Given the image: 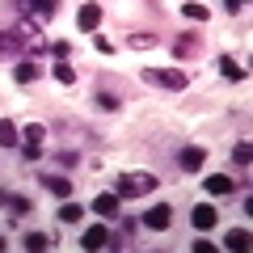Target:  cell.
<instances>
[{
	"label": "cell",
	"instance_id": "cell-25",
	"mask_svg": "<svg viewBox=\"0 0 253 253\" xmlns=\"http://www.w3.org/2000/svg\"><path fill=\"white\" fill-rule=\"evenodd\" d=\"M81 215H84V207H76V203L63 199V207H59V224H81Z\"/></svg>",
	"mask_w": 253,
	"mask_h": 253
},
{
	"label": "cell",
	"instance_id": "cell-10",
	"mask_svg": "<svg viewBox=\"0 0 253 253\" xmlns=\"http://www.w3.org/2000/svg\"><path fill=\"white\" fill-rule=\"evenodd\" d=\"M17 9L21 13H26V17H34V13H38V17H55V13H59V0H17Z\"/></svg>",
	"mask_w": 253,
	"mask_h": 253
},
{
	"label": "cell",
	"instance_id": "cell-20",
	"mask_svg": "<svg viewBox=\"0 0 253 253\" xmlns=\"http://www.w3.org/2000/svg\"><path fill=\"white\" fill-rule=\"evenodd\" d=\"M224 249L228 253H245L249 249V232H245V228H232V232L224 236Z\"/></svg>",
	"mask_w": 253,
	"mask_h": 253
},
{
	"label": "cell",
	"instance_id": "cell-29",
	"mask_svg": "<svg viewBox=\"0 0 253 253\" xmlns=\"http://www.w3.org/2000/svg\"><path fill=\"white\" fill-rule=\"evenodd\" d=\"M46 51H51L55 59H72V46L63 42V38H55V42H46Z\"/></svg>",
	"mask_w": 253,
	"mask_h": 253
},
{
	"label": "cell",
	"instance_id": "cell-18",
	"mask_svg": "<svg viewBox=\"0 0 253 253\" xmlns=\"http://www.w3.org/2000/svg\"><path fill=\"white\" fill-rule=\"evenodd\" d=\"M126 46H131V51H156V46H161V34H148V30H139V34L126 38Z\"/></svg>",
	"mask_w": 253,
	"mask_h": 253
},
{
	"label": "cell",
	"instance_id": "cell-15",
	"mask_svg": "<svg viewBox=\"0 0 253 253\" xmlns=\"http://www.w3.org/2000/svg\"><path fill=\"white\" fill-rule=\"evenodd\" d=\"M81 249H110V232H106V228H89V232H84L81 236Z\"/></svg>",
	"mask_w": 253,
	"mask_h": 253
},
{
	"label": "cell",
	"instance_id": "cell-24",
	"mask_svg": "<svg viewBox=\"0 0 253 253\" xmlns=\"http://www.w3.org/2000/svg\"><path fill=\"white\" fill-rule=\"evenodd\" d=\"M51 76H55V81H59V84H72V81H76V68H68V59H55Z\"/></svg>",
	"mask_w": 253,
	"mask_h": 253
},
{
	"label": "cell",
	"instance_id": "cell-26",
	"mask_svg": "<svg viewBox=\"0 0 253 253\" xmlns=\"http://www.w3.org/2000/svg\"><path fill=\"white\" fill-rule=\"evenodd\" d=\"M0 203H9V211H13V215H26V211L34 207V203H30V199H21V194H0Z\"/></svg>",
	"mask_w": 253,
	"mask_h": 253
},
{
	"label": "cell",
	"instance_id": "cell-32",
	"mask_svg": "<svg viewBox=\"0 0 253 253\" xmlns=\"http://www.w3.org/2000/svg\"><path fill=\"white\" fill-rule=\"evenodd\" d=\"M0 253H4V236H0Z\"/></svg>",
	"mask_w": 253,
	"mask_h": 253
},
{
	"label": "cell",
	"instance_id": "cell-19",
	"mask_svg": "<svg viewBox=\"0 0 253 253\" xmlns=\"http://www.w3.org/2000/svg\"><path fill=\"white\" fill-rule=\"evenodd\" d=\"M0 148H21V131L9 118H0Z\"/></svg>",
	"mask_w": 253,
	"mask_h": 253
},
{
	"label": "cell",
	"instance_id": "cell-27",
	"mask_svg": "<svg viewBox=\"0 0 253 253\" xmlns=\"http://www.w3.org/2000/svg\"><path fill=\"white\" fill-rule=\"evenodd\" d=\"M46 245H51V236H46V232H26V236H21V249H30V253L46 249Z\"/></svg>",
	"mask_w": 253,
	"mask_h": 253
},
{
	"label": "cell",
	"instance_id": "cell-28",
	"mask_svg": "<svg viewBox=\"0 0 253 253\" xmlns=\"http://www.w3.org/2000/svg\"><path fill=\"white\" fill-rule=\"evenodd\" d=\"M249 161H253V148H249V139H241V144L232 148V165H241V169H249Z\"/></svg>",
	"mask_w": 253,
	"mask_h": 253
},
{
	"label": "cell",
	"instance_id": "cell-7",
	"mask_svg": "<svg viewBox=\"0 0 253 253\" xmlns=\"http://www.w3.org/2000/svg\"><path fill=\"white\" fill-rule=\"evenodd\" d=\"M203 190H207L211 199H228L236 190V181L228 177V173H207V177H203Z\"/></svg>",
	"mask_w": 253,
	"mask_h": 253
},
{
	"label": "cell",
	"instance_id": "cell-21",
	"mask_svg": "<svg viewBox=\"0 0 253 253\" xmlns=\"http://www.w3.org/2000/svg\"><path fill=\"white\" fill-rule=\"evenodd\" d=\"M93 101H97V110H106V114H114V110L123 106V97L110 93V89H101V84H97V97H93Z\"/></svg>",
	"mask_w": 253,
	"mask_h": 253
},
{
	"label": "cell",
	"instance_id": "cell-22",
	"mask_svg": "<svg viewBox=\"0 0 253 253\" xmlns=\"http://www.w3.org/2000/svg\"><path fill=\"white\" fill-rule=\"evenodd\" d=\"M0 55H21V59H26V51H21V42H17L13 30H0Z\"/></svg>",
	"mask_w": 253,
	"mask_h": 253
},
{
	"label": "cell",
	"instance_id": "cell-14",
	"mask_svg": "<svg viewBox=\"0 0 253 253\" xmlns=\"http://www.w3.org/2000/svg\"><path fill=\"white\" fill-rule=\"evenodd\" d=\"M38 76H42V68H38L34 59H17V68H13V81L17 84H34Z\"/></svg>",
	"mask_w": 253,
	"mask_h": 253
},
{
	"label": "cell",
	"instance_id": "cell-30",
	"mask_svg": "<svg viewBox=\"0 0 253 253\" xmlns=\"http://www.w3.org/2000/svg\"><path fill=\"white\" fill-rule=\"evenodd\" d=\"M93 46H97L101 55H114V42H110V38H101V34H93Z\"/></svg>",
	"mask_w": 253,
	"mask_h": 253
},
{
	"label": "cell",
	"instance_id": "cell-1",
	"mask_svg": "<svg viewBox=\"0 0 253 253\" xmlns=\"http://www.w3.org/2000/svg\"><path fill=\"white\" fill-rule=\"evenodd\" d=\"M144 84H152V89H169V93H181L190 84V76L181 72V68H144Z\"/></svg>",
	"mask_w": 253,
	"mask_h": 253
},
{
	"label": "cell",
	"instance_id": "cell-6",
	"mask_svg": "<svg viewBox=\"0 0 253 253\" xmlns=\"http://www.w3.org/2000/svg\"><path fill=\"white\" fill-rule=\"evenodd\" d=\"M144 228H152V232H169V228H173V207H169V203H156V207H148Z\"/></svg>",
	"mask_w": 253,
	"mask_h": 253
},
{
	"label": "cell",
	"instance_id": "cell-5",
	"mask_svg": "<svg viewBox=\"0 0 253 253\" xmlns=\"http://www.w3.org/2000/svg\"><path fill=\"white\" fill-rule=\"evenodd\" d=\"M190 224H194V232H211V228L219 224L215 203H194V211H190Z\"/></svg>",
	"mask_w": 253,
	"mask_h": 253
},
{
	"label": "cell",
	"instance_id": "cell-17",
	"mask_svg": "<svg viewBox=\"0 0 253 253\" xmlns=\"http://www.w3.org/2000/svg\"><path fill=\"white\" fill-rule=\"evenodd\" d=\"M181 17L207 26V21H211V9H207V4H199V0H186V4H181Z\"/></svg>",
	"mask_w": 253,
	"mask_h": 253
},
{
	"label": "cell",
	"instance_id": "cell-9",
	"mask_svg": "<svg viewBox=\"0 0 253 253\" xmlns=\"http://www.w3.org/2000/svg\"><path fill=\"white\" fill-rule=\"evenodd\" d=\"M42 190H51L55 199H72V177H63V173H38Z\"/></svg>",
	"mask_w": 253,
	"mask_h": 253
},
{
	"label": "cell",
	"instance_id": "cell-31",
	"mask_svg": "<svg viewBox=\"0 0 253 253\" xmlns=\"http://www.w3.org/2000/svg\"><path fill=\"white\" fill-rule=\"evenodd\" d=\"M245 4H249V0H224V9H228V13H241Z\"/></svg>",
	"mask_w": 253,
	"mask_h": 253
},
{
	"label": "cell",
	"instance_id": "cell-12",
	"mask_svg": "<svg viewBox=\"0 0 253 253\" xmlns=\"http://www.w3.org/2000/svg\"><path fill=\"white\" fill-rule=\"evenodd\" d=\"M177 165L186 173H194V169H203L207 165V148H199V144H190V148H181V156H177Z\"/></svg>",
	"mask_w": 253,
	"mask_h": 253
},
{
	"label": "cell",
	"instance_id": "cell-13",
	"mask_svg": "<svg viewBox=\"0 0 253 253\" xmlns=\"http://www.w3.org/2000/svg\"><path fill=\"white\" fill-rule=\"evenodd\" d=\"M199 51H203V34H181L177 42H173V55H177V59H194Z\"/></svg>",
	"mask_w": 253,
	"mask_h": 253
},
{
	"label": "cell",
	"instance_id": "cell-8",
	"mask_svg": "<svg viewBox=\"0 0 253 253\" xmlns=\"http://www.w3.org/2000/svg\"><path fill=\"white\" fill-rule=\"evenodd\" d=\"M76 26H81L84 34H97V26H101V4L97 0H89V4L76 9Z\"/></svg>",
	"mask_w": 253,
	"mask_h": 253
},
{
	"label": "cell",
	"instance_id": "cell-23",
	"mask_svg": "<svg viewBox=\"0 0 253 253\" xmlns=\"http://www.w3.org/2000/svg\"><path fill=\"white\" fill-rule=\"evenodd\" d=\"M51 161L59 165V169H72V165H81V152H76V148H59V152H55Z\"/></svg>",
	"mask_w": 253,
	"mask_h": 253
},
{
	"label": "cell",
	"instance_id": "cell-3",
	"mask_svg": "<svg viewBox=\"0 0 253 253\" xmlns=\"http://www.w3.org/2000/svg\"><path fill=\"white\" fill-rule=\"evenodd\" d=\"M13 34H17V42H21V51H26V59H30V55H42V51H46L42 26H38L34 17H21L17 26H13Z\"/></svg>",
	"mask_w": 253,
	"mask_h": 253
},
{
	"label": "cell",
	"instance_id": "cell-2",
	"mask_svg": "<svg viewBox=\"0 0 253 253\" xmlns=\"http://www.w3.org/2000/svg\"><path fill=\"white\" fill-rule=\"evenodd\" d=\"M156 190V177L152 173H144V169H135V173H123L118 177V199H144V194H152Z\"/></svg>",
	"mask_w": 253,
	"mask_h": 253
},
{
	"label": "cell",
	"instance_id": "cell-4",
	"mask_svg": "<svg viewBox=\"0 0 253 253\" xmlns=\"http://www.w3.org/2000/svg\"><path fill=\"white\" fill-rule=\"evenodd\" d=\"M42 135H46L42 123L21 126V156H26V161H38V156H42Z\"/></svg>",
	"mask_w": 253,
	"mask_h": 253
},
{
	"label": "cell",
	"instance_id": "cell-16",
	"mask_svg": "<svg viewBox=\"0 0 253 253\" xmlns=\"http://www.w3.org/2000/svg\"><path fill=\"white\" fill-rule=\"evenodd\" d=\"M219 72H224V81H245V76H249V68H241V63H236V55H219Z\"/></svg>",
	"mask_w": 253,
	"mask_h": 253
},
{
	"label": "cell",
	"instance_id": "cell-11",
	"mask_svg": "<svg viewBox=\"0 0 253 253\" xmlns=\"http://www.w3.org/2000/svg\"><path fill=\"white\" fill-rule=\"evenodd\" d=\"M118 207H123V199H118V194H106V190H101L97 199L89 203V211H93V215H101V219H110V215H118Z\"/></svg>",
	"mask_w": 253,
	"mask_h": 253
}]
</instances>
